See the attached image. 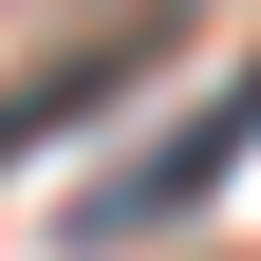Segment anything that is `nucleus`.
Wrapping results in <instances>:
<instances>
[{"mask_svg": "<svg viewBox=\"0 0 261 261\" xmlns=\"http://www.w3.org/2000/svg\"><path fill=\"white\" fill-rule=\"evenodd\" d=\"M243 149H261V75H224V93H205V112H187V130H168V149H130V168H112V187H93V205H75V224H93V243H149V224H187V205H205V187H224V168H243Z\"/></svg>", "mask_w": 261, "mask_h": 261, "instance_id": "nucleus-1", "label": "nucleus"}, {"mask_svg": "<svg viewBox=\"0 0 261 261\" xmlns=\"http://www.w3.org/2000/svg\"><path fill=\"white\" fill-rule=\"evenodd\" d=\"M130 56H149V38H75L56 75H19V93H0V168H19V149H56L75 112H112V93H130Z\"/></svg>", "mask_w": 261, "mask_h": 261, "instance_id": "nucleus-2", "label": "nucleus"}]
</instances>
